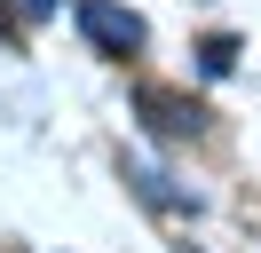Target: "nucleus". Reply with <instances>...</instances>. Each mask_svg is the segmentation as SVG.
Listing matches in <instances>:
<instances>
[{
	"instance_id": "f257e3e1",
	"label": "nucleus",
	"mask_w": 261,
	"mask_h": 253,
	"mask_svg": "<svg viewBox=\"0 0 261 253\" xmlns=\"http://www.w3.org/2000/svg\"><path fill=\"white\" fill-rule=\"evenodd\" d=\"M71 24L87 32V47H103V56H119V63H127L135 47L150 40V32H143V16H135V8H119V0H80V8H71Z\"/></svg>"
},
{
	"instance_id": "f03ea898",
	"label": "nucleus",
	"mask_w": 261,
	"mask_h": 253,
	"mask_svg": "<svg viewBox=\"0 0 261 253\" xmlns=\"http://www.w3.org/2000/svg\"><path fill=\"white\" fill-rule=\"evenodd\" d=\"M135 111H143V127H150V135H166V142L206 135V103H198V95L159 87V79H143V87H135Z\"/></svg>"
},
{
	"instance_id": "7ed1b4c3",
	"label": "nucleus",
	"mask_w": 261,
	"mask_h": 253,
	"mask_svg": "<svg viewBox=\"0 0 261 253\" xmlns=\"http://www.w3.org/2000/svg\"><path fill=\"white\" fill-rule=\"evenodd\" d=\"M198 63H206V79H222L229 63H238V40H229V32H214V40L198 47Z\"/></svg>"
},
{
	"instance_id": "20e7f679",
	"label": "nucleus",
	"mask_w": 261,
	"mask_h": 253,
	"mask_svg": "<svg viewBox=\"0 0 261 253\" xmlns=\"http://www.w3.org/2000/svg\"><path fill=\"white\" fill-rule=\"evenodd\" d=\"M24 16H56V0H24Z\"/></svg>"
}]
</instances>
